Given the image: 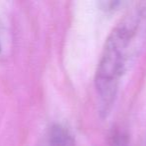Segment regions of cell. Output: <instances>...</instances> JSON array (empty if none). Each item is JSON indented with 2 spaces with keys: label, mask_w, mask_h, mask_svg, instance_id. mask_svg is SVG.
Instances as JSON below:
<instances>
[{
  "label": "cell",
  "mask_w": 146,
  "mask_h": 146,
  "mask_svg": "<svg viewBox=\"0 0 146 146\" xmlns=\"http://www.w3.org/2000/svg\"><path fill=\"white\" fill-rule=\"evenodd\" d=\"M36 146H75V139L68 128L55 124L47 130Z\"/></svg>",
  "instance_id": "7a4b0ae2"
},
{
  "label": "cell",
  "mask_w": 146,
  "mask_h": 146,
  "mask_svg": "<svg viewBox=\"0 0 146 146\" xmlns=\"http://www.w3.org/2000/svg\"><path fill=\"white\" fill-rule=\"evenodd\" d=\"M124 2L122 1H102L100 2L102 5V9L106 10V11H115V10L119 9L120 6H122Z\"/></svg>",
  "instance_id": "3957f363"
},
{
  "label": "cell",
  "mask_w": 146,
  "mask_h": 146,
  "mask_svg": "<svg viewBox=\"0 0 146 146\" xmlns=\"http://www.w3.org/2000/svg\"><path fill=\"white\" fill-rule=\"evenodd\" d=\"M146 43V3L130 9L114 26L104 44L94 77L98 111L110 112L120 79Z\"/></svg>",
  "instance_id": "6da1fadb"
},
{
  "label": "cell",
  "mask_w": 146,
  "mask_h": 146,
  "mask_svg": "<svg viewBox=\"0 0 146 146\" xmlns=\"http://www.w3.org/2000/svg\"><path fill=\"white\" fill-rule=\"evenodd\" d=\"M112 146H127V141L122 133L116 132L111 136Z\"/></svg>",
  "instance_id": "277c9868"
}]
</instances>
